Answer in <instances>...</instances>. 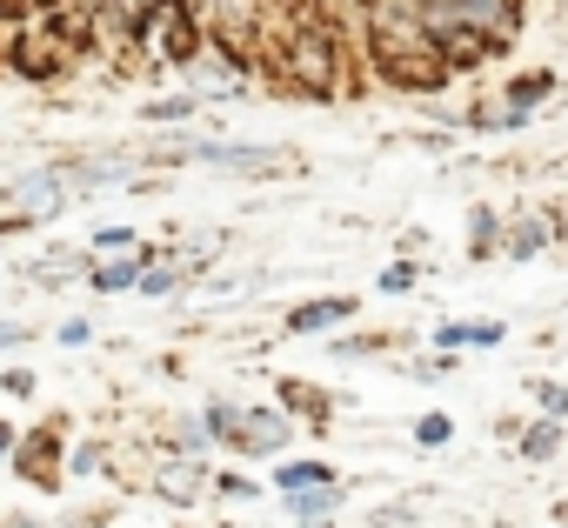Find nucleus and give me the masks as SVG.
Listing matches in <instances>:
<instances>
[{"label": "nucleus", "instance_id": "obj_1", "mask_svg": "<svg viewBox=\"0 0 568 528\" xmlns=\"http://www.w3.org/2000/svg\"><path fill=\"white\" fill-rule=\"evenodd\" d=\"M362 54L388 88H408V94H435L455 81L415 0H362Z\"/></svg>", "mask_w": 568, "mask_h": 528}, {"label": "nucleus", "instance_id": "obj_2", "mask_svg": "<svg viewBox=\"0 0 568 528\" xmlns=\"http://www.w3.org/2000/svg\"><path fill=\"white\" fill-rule=\"evenodd\" d=\"M261 68L302 101H328L348 81V34L322 14H302V21H288V34H274L261 48Z\"/></svg>", "mask_w": 568, "mask_h": 528}, {"label": "nucleus", "instance_id": "obj_3", "mask_svg": "<svg viewBox=\"0 0 568 528\" xmlns=\"http://www.w3.org/2000/svg\"><path fill=\"white\" fill-rule=\"evenodd\" d=\"M201 415H207L214 441H221V448H234V455H247V461H281V455L295 448V422H288V408H281V402L207 395V402H201Z\"/></svg>", "mask_w": 568, "mask_h": 528}, {"label": "nucleus", "instance_id": "obj_4", "mask_svg": "<svg viewBox=\"0 0 568 528\" xmlns=\"http://www.w3.org/2000/svg\"><path fill=\"white\" fill-rule=\"evenodd\" d=\"M154 167H201V174H234V181H261L288 167V148L274 141H221V134H187L161 154H148Z\"/></svg>", "mask_w": 568, "mask_h": 528}, {"label": "nucleus", "instance_id": "obj_5", "mask_svg": "<svg viewBox=\"0 0 568 528\" xmlns=\"http://www.w3.org/2000/svg\"><path fill=\"white\" fill-rule=\"evenodd\" d=\"M74 207V187H68V167L61 161H41V167H21L0 187V234H21L34 221H54Z\"/></svg>", "mask_w": 568, "mask_h": 528}, {"label": "nucleus", "instance_id": "obj_6", "mask_svg": "<svg viewBox=\"0 0 568 528\" xmlns=\"http://www.w3.org/2000/svg\"><path fill=\"white\" fill-rule=\"evenodd\" d=\"M8 468H14V481H28L41 495H61L68 488V415H54L34 435H21V448H14Z\"/></svg>", "mask_w": 568, "mask_h": 528}, {"label": "nucleus", "instance_id": "obj_7", "mask_svg": "<svg viewBox=\"0 0 568 528\" xmlns=\"http://www.w3.org/2000/svg\"><path fill=\"white\" fill-rule=\"evenodd\" d=\"M148 495L187 515V508H201V501L214 495V461H194V455H168V448H154V461H148Z\"/></svg>", "mask_w": 568, "mask_h": 528}, {"label": "nucleus", "instance_id": "obj_8", "mask_svg": "<svg viewBox=\"0 0 568 528\" xmlns=\"http://www.w3.org/2000/svg\"><path fill=\"white\" fill-rule=\"evenodd\" d=\"M61 167H68V187L74 194H108V187H141L148 181V154H114V148H101V154H61Z\"/></svg>", "mask_w": 568, "mask_h": 528}, {"label": "nucleus", "instance_id": "obj_9", "mask_svg": "<svg viewBox=\"0 0 568 528\" xmlns=\"http://www.w3.org/2000/svg\"><path fill=\"white\" fill-rule=\"evenodd\" d=\"M555 241H568V214H541V207H515L501 227V261H541Z\"/></svg>", "mask_w": 568, "mask_h": 528}, {"label": "nucleus", "instance_id": "obj_10", "mask_svg": "<svg viewBox=\"0 0 568 528\" xmlns=\"http://www.w3.org/2000/svg\"><path fill=\"white\" fill-rule=\"evenodd\" d=\"M161 261V247H128V254H94V268H88V295H134L141 275Z\"/></svg>", "mask_w": 568, "mask_h": 528}, {"label": "nucleus", "instance_id": "obj_11", "mask_svg": "<svg viewBox=\"0 0 568 528\" xmlns=\"http://www.w3.org/2000/svg\"><path fill=\"white\" fill-rule=\"evenodd\" d=\"M355 315H362L355 295H302L288 315H281V335H335V328H348Z\"/></svg>", "mask_w": 568, "mask_h": 528}, {"label": "nucleus", "instance_id": "obj_12", "mask_svg": "<svg viewBox=\"0 0 568 528\" xmlns=\"http://www.w3.org/2000/svg\"><path fill=\"white\" fill-rule=\"evenodd\" d=\"M342 481H348V475H342L328 455H281L274 475H267L274 495H308V488H342Z\"/></svg>", "mask_w": 568, "mask_h": 528}, {"label": "nucleus", "instance_id": "obj_13", "mask_svg": "<svg viewBox=\"0 0 568 528\" xmlns=\"http://www.w3.org/2000/svg\"><path fill=\"white\" fill-rule=\"evenodd\" d=\"M8 68H14L21 81H54V74L68 68V54H61V41H48V34H14V41H8Z\"/></svg>", "mask_w": 568, "mask_h": 528}, {"label": "nucleus", "instance_id": "obj_14", "mask_svg": "<svg viewBox=\"0 0 568 528\" xmlns=\"http://www.w3.org/2000/svg\"><path fill=\"white\" fill-rule=\"evenodd\" d=\"M161 448H168V455H194V461H214V455H221V441H214V428H207V415H201V408L168 415Z\"/></svg>", "mask_w": 568, "mask_h": 528}, {"label": "nucleus", "instance_id": "obj_15", "mask_svg": "<svg viewBox=\"0 0 568 528\" xmlns=\"http://www.w3.org/2000/svg\"><path fill=\"white\" fill-rule=\"evenodd\" d=\"M274 402L288 408V422H308L315 435H328V428H335V395H322L315 382H281V388H274Z\"/></svg>", "mask_w": 568, "mask_h": 528}, {"label": "nucleus", "instance_id": "obj_16", "mask_svg": "<svg viewBox=\"0 0 568 528\" xmlns=\"http://www.w3.org/2000/svg\"><path fill=\"white\" fill-rule=\"evenodd\" d=\"M342 501H348V481H342V488H308V495H281V508H288L295 528H322V521H335Z\"/></svg>", "mask_w": 568, "mask_h": 528}, {"label": "nucleus", "instance_id": "obj_17", "mask_svg": "<svg viewBox=\"0 0 568 528\" xmlns=\"http://www.w3.org/2000/svg\"><path fill=\"white\" fill-rule=\"evenodd\" d=\"M501 342H508L501 322H442V328H435V348H442V355H462V348H501Z\"/></svg>", "mask_w": 568, "mask_h": 528}, {"label": "nucleus", "instance_id": "obj_18", "mask_svg": "<svg viewBox=\"0 0 568 528\" xmlns=\"http://www.w3.org/2000/svg\"><path fill=\"white\" fill-rule=\"evenodd\" d=\"M201 121V101L181 88V94H154V101H141V128H194Z\"/></svg>", "mask_w": 568, "mask_h": 528}, {"label": "nucleus", "instance_id": "obj_19", "mask_svg": "<svg viewBox=\"0 0 568 528\" xmlns=\"http://www.w3.org/2000/svg\"><path fill=\"white\" fill-rule=\"evenodd\" d=\"M501 207H468V261H501Z\"/></svg>", "mask_w": 568, "mask_h": 528}, {"label": "nucleus", "instance_id": "obj_20", "mask_svg": "<svg viewBox=\"0 0 568 528\" xmlns=\"http://www.w3.org/2000/svg\"><path fill=\"white\" fill-rule=\"evenodd\" d=\"M181 288H194V268H187V254H161L154 268L141 275V288H134V295L161 302V295H181Z\"/></svg>", "mask_w": 568, "mask_h": 528}, {"label": "nucleus", "instance_id": "obj_21", "mask_svg": "<svg viewBox=\"0 0 568 528\" xmlns=\"http://www.w3.org/2000/svg\"><path fill=\"white\" fill-rule=\"evenodd\" d=\"M548 94H555V68H521V74H508V88H501V101L521 108V114H535Z\"/></svg>", "mask_w": 568, "mask_h": 528}, {"label": "nucleus", "instance_id": "obj_22", "mask_svg": "<svg viewBox=\"0 0 568 528\" xmlns=\"http://www.w3.org/2000/svg\"><path fill=\"white\" fill-rule=\"evenodd\" d=\"M535 114H521V108H508L501 94L495 101H481V108H462V128H475V134H515V128H528Z\"/></svg>", "mask_w": 568, "mask_h": 528}, {"label": "nucleus", "instance_id": "obj_23", "mask_svg": "<svg viewBox=\"0 0 568 528\" xmlns=\"http://www.w3.org/2000/svg\"><path fill=\"white\" fill-rule=\"evenodd\" d=\"M561 441H568V422H541V415H535V422L515 435V455H521V461H555Z\"/></svg>", "mask_w": 568, "mask_h": 528}, {"label": "nucleus", "instance_id": "obj_24", "mask_svg": "<svg viewBox=\"0 0 568 528\" xmlns=\"http://www.w3.org/2000/svg\"><path fill=\"white\" fill-rule=\"evenodd\" d=\"M408 441H415V448H428V455H435V448H448V441H455V415H442V408H428V415H415V428H408Z\"/></svg>", "mask_w": 568, "mask_h": 528}, {"label": "nucleus", "instance_id": "obj_25", "mask_svg": "<svg viewBox=\"0 0 568 528\" xmlns=\"http://www.w3.org/2000/svg\"><path fill=\"white\" fill-rule=\"evenodd\" d=\"M108 461H114L108 441H74V448H68V475H74V481H101Z\"/></svg>", "mask_w": 568, "mask_h": 528}, {"label": "nucleus", "instance_id": "obj_26", "mask_svg": "<svg viewBox=\"0 0 568 528\" xmlns=\"http://www.w3.org/2000/svg\"><path fill=\"white\" fill-rule=\"evenodd\" d=\"M528 402L541 408V422H568V382H548V375H535V382H528Z\"/></svg>", "mask_w": 568, "mask_h": 528}, {"label": "nucleus", "instance_id": "obj_27", "mask_svg": "<svg viewBox=\"0 0 568 528\" xmlns=\"http://www.w3.org/2000/svg\"><path fill=\"white\" fill-rule=\"evenodd\" d=\"M128 247H141V234H134L128 221H108V227L88 234V254H128Z\"/></svg>", "mask_w": 568, "mask_h": 528}, {"label": "nucleus", "instance_id": "obj_28", "mask_svg": "<svg viewBox=\"0 0 568 528\" xmlns=\"http://www.w3.org/2000/svg\"><path fill=\"white\" fill-rule=\"evenodd\" d=\"M375 288H382V295H415V288H422V261H408V254H402V261H388Z\"/></svg>", "mask_w": 568, "mask_h": 528}, {"label": "nucleus", "instance_id": "obj_29", "mask_svg": "<svg viewBox=\"0 0 568 528\" xmlns=\"http://www.w3.org/2000/svg\"><path fill=\"white\" fill-rule=\"evenodd\" d=\"M335 355L342 362H375V355H388V335H335Z\"/></svg>", "mask_w": 568, "mask_h": 528}, {"label": "nucleus", "instance_id": "obj_30", "mask_svg": "<svg viewBox=\"0 0 568 528\" xmlns=\"http://www.w3.org/2000/svg\"><path fill=\"white\" fill-rule=\"evenodd\" d=\"M455 368H462V362H455V355H442V348H435V355H422V362H408V382H422V388H435V382H448V375H455Z\"/></svg>", "mask_w": 568, "mask_h": 528}, {"label": "nucleus", "instance_id": "obj_31", "mask_svg": "<svg viewBox=\"0 0 568 528\" xmlns=\"http://www.w3.org/2000/svg\"><path fill=\"white\" fill-rule=\"evenodd\" d=\"M267 481H254V475H241V468H214V495H227V501H254Z\"/></svg>", "mask_w": 568, "mask_h": 528}, {"label": "nucleus", "instance_id": "obj_32", "mask_svg": "<svg viewBox=\"0 0 568 528\" xmlns=\"http://www.w3.org/2000/svg\"><path fill=\"white\" fill-rule=\"evenodd\" d=\"M0 395H8V402H34L41 395V375L34 368H0Z\"/></svg>", "mask_w": 568, "mask_h": 528}, {"label": "nucleus", "instance_id": "obj_33", "mask_svg": "<svg viewBox=\"0 0 568 528\" xmlns=\"http://www.w3.org/2000/svg\"><path fill=\"white\" fill-rule=\"evenodd\" d=\"M422 515H415V501H382V508H368V528H415Z\"/></svg>", "mask_w": 568, "mask_h": 528}, {"label": "nucleus", "instance_id": "obj_34", "mask_svg": "<svg viewBox=\"0 0 568 528\" xmlns=\"http://www.w3.org/2000/svg\"><path fill=\"white\" fill-rule=\"evenodd\" d=\"M54 342H61V348H88V342H94V322H88V315H68V322L54 328Z\"/></svg>", "mask_w": 568, "mask_h": 528}, {"label": "nucleus", "instance_id": "obj_35", "mask_svg": "<svg viewBox=\"0 0 568 528\" xmlns=\"http://www.w3.org/2000/svg\"><path fill=\"white\" fill-rule=\"evenodd\" d=\"M34 342V322H8V315H0V355H8V348H28Z\"/></svg>", "mask_w": 568, "mask_h": 528}, {"label": "nucleus", "instance_id": "obj_36", "mask_svg": "<svg viewBox=\"0 0 568 528\" xmlns=\"http://www.w3.org/2000/svg\"><path fill=\"white\" fill-rule=\"evenodd\" d=\"M28 21H34L28 0H0V28H28Z\"/></svg>", "mask_w": 568, "mask_h": 528}, {"label": "nucleus", "instance_id": "obj_37", "mask_svg": "<svg viewBox=\"0 0 568 528\" xmlns=\"http://www.w3.org/2000/svg\"><path fill=\"white\" fill-rule=\"evenodd\" d=\"M14 448H21V428H14L8 415H0V468H8V461H14Z\"/></svg>", "mask_w": 568, "mask_h": 528}, {"label": "nucleus", "instance_id": "obj_38", "mask_svg": "<svg viewBox=\"0 0 568 528\" xmlns=\"http://www.w3.org/2000/svg\"><path fill=\"white\" fill-rule=\"evenodd\" d=\"M0 528H48L41 515H28V508H14V515H0Z\"/></svg>", "mask_w": 568, "mask_h": 528}, {"label": "nucleus", "instance_id": "obj_39", "mask_svg": "<svg viewBox=\"0 0 568 528\" xmlns=\"http://www.w3.org/2000/svg\"><path fill=\"white\" fill-rule=\"evenodd\" d=\"M555 521H568V501H555Z\"/></svg>", "mask_w": 568, "mask_h": 528}, {"label": "nucleus", "instance_id": "obj_40", "mask_svg": "<svg viewBox=\"0 0 568 528\" xmlns=\"http://www.w3.org/2000/svg\"><path fill=\"white\" fill-rule=\"evenodd\" d=\"M561 34H568V0H561Z\"/></svg>", "mask_w": 568, "mask_h": 528}]
</instances>
